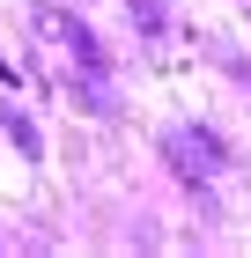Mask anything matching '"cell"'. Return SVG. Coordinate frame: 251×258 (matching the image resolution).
Instances as JSON below:
<instances>
[{"label": "cell", "mask_w": 251, "mask_h": 258, "mask_svg": "<svg viewBox=\"0 0 251 258\" xmlns=\"http://www.w3.org/2000/svg\"><path fill=\"white\" fill-rule=\"evenodd\" d=\"M44 22H52L59 37H67V52L81 59V74H104V44H96V30H89L81 15H44Z\"/></svg>", "instance_id": "obj_1"}, {"label": "cell", "mask_w": 251, "mask_h": 258, "mask_svg": "<svg viewBox=\"0 0 251 258\" xmlns=\"http://www.w3.org/2000/svg\"><path fill=\"white\" fill-rule=\"evenodd\" d=\"M0 133L15 140V148H22V155H30V162H37V155H44V133H37V125H30V118H22L15 103H8V111H0Z\"/></svg>", "instance_id": "obj_2"}, {"label": "cell", "mask_w": 251, "mask_h": 258, "mask_svg": "<svg viewBox=\"0 0 251 258\" xmlns=\"http://www.w3.org/2000/svg\"><path fill=\"white\" fill-rule=\"evenodd\" d=\"M126 8H133V30H140V37H163V30H170L163 0H126Z\"/></svg>", "instance_id": "obj_3"}]
</instances>
